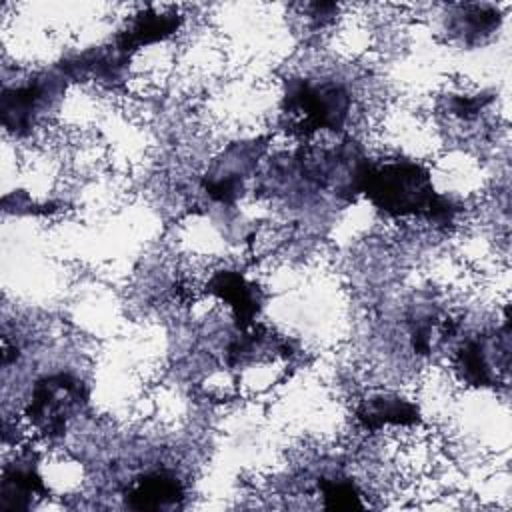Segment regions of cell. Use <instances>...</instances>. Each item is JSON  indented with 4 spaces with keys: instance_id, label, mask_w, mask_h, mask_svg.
Here are the masks:
<instances>
[{
    "instance_id": "obj_5",
    "label": "cell",
    "mask_w": 512,
    "mask_h": 512,
    "mask_svg": "<svg viewBox=\"0 0 512 512\" xmlns=\"http://www.w3.org/2000/svg\"><path fill=\"white\" fill-rule=\"evenodd\" d=\"M48 494L42 478L30 462H18L4 468L0 484V508L6 512L30 510L36 500Z\"/></svg>"
},
{
    "instance_id": "obj_12",
    "label": "cell",
    "mask_w": 512,
    "mask_h": 512,
    "mask_svg": "<svg viewBox=\"0 0 512 512\" xmlns=\"http://www.w3.org/2000/svg\"><path fill=\"white\" fill-rule=\"evenodd\" d=\"M488 100V96H454L450 108L460 118H472L488 104Z\"/></svg>"
},
{
    "instance_id": "obj_8",
    "label": "cell",
    "mask_w": 512,
    "mask_h": 512,
    "mask_svg": "<svg viewBox=\"0 0 512 512\" xmlns=\"http://www.w3.org/2000/svg\"><path fill=\"white\" fill-rule=\"evenodd\" d=\"M356 418L362 428L378 430L382 426H412L420 420L418 408L394 394H380L364 400L358 410Z\"/></svg>"
},
{
    "instance_id": "obj_9",
    "label": "cell",
    "mask_w": 512,
    "mask_h": 512,
    "mask_svg": "<svg viewBox=\"0 0 512 512\" xmlns=\"http://www.w3.org/2000/svg\"><path fill=\"white\" fill-rule=\"evenodd\" d=\"M46 96L44 82H28L24 86L6 88L2 92V124L16 134H24L32 128L34 116Z\"/></svg>"
},
{
    "instance_id": "obj_2",
    "label": "cell",
    "mask_w": 512,
    "mask_h": 512,
    "mask_svg": "<svg viewBox=\"0 0 512 512\" xmlns=\"http://www.w3.org/2000/svg\"><path fill=\"white\" fill-rule=\"evenodd\" d=\"M284 112L304 136L324 128L340 130L350 112V96L336 82L296 78L286 82Z\"/></svg>"
},
{
    "instance_id": "obj_3",
    "label": "cell",
    "mask_w": 512,
    "mask_h": 512,
    "mask_svg": "<svg viewBox=\"0 0 512 512\" xmlns=\"http://www.w3.org/2000/svg\"><path fill=\"white\" fill-rule=\"evenodd\" d=\"M86 402V390L70 374H52L38 380L32 388L26 416L46 438L62 436L68 420Z\"/></svg>"
},
{
    "instance_id": "obj_10",
    "label": "cell",
    "mask_w": 512,
    "mask_h": 512,
    "mask_svg": "<svg viewBox=\"0 0 512 512\" xmlns=\"http://www.w3.org/2000/svg\"><path fill=\"white\" fill-rule=\"evenodd\" d=\"M456 370L462 380L472 386H492L496 374L488 362V346L484 340H468L456 354Z\"/></svg>"
},
{
    "instance_id": "obj_4",
    "label": "cell",
    "mask_w": 512,
    "mask_h": 512,
    "mask_svg": "<svg viewBox=\"0 0 512 512\" xmlns=\"http://www.w3.org/2000/svg\"><path fill=\"white\" fill-rule=\"evenodd\" d=\"M184 500V486L168 470H156L140 476L126 492V504L134 510L178 508Z\"/></svg>"
},
{
    "instance_id": "obj_6",
    "label": "cell",
    "mask_w": 512,
    "mask_h": 512,
    "mask_svg": "<svg viewBox=\"0 0 512 512\" xmlns=\"http://www.w3.org/2000/svg\"><path fill=\"white\" fill-rule=\"evenodd\" d=\"M182 22V16L172 12H156L144 10L128 24L124 32H120L116 40V50L130 58V54L142 46L166 40L172 36Z\"/></svg>"
},
{
    "instance_id": "obj_7",
    "label": "cell",
    "mask_w": 512,
    "mask_h": 512,
    "mask_svg": "<svg viewBox=\"0 0 512 512\" xmlns=\"http://www.w3.org/2000/svg\"><path fill=\"white\" fill-rule=\"evenodd\" d=\"M208 290L224 300L240 328H248L254 322V316L258 314L260 308V296L254 284H250L244 276L238 272H216L210 282Z\"/></svg>"
},
{
    "instance_id": "obj_11",
    "label": "cell",
    "mask_w": 512,
    "mask_h": 512,
    "mask_svg": "<svg viewBox=\"0 0 512 512\" xmlns=\"http://www.w3.org/2000/svg\"><path fill=\"white\" fill-rule=\"evenodd\" d=\"M318 488L324 498V506L330 510H356L364 508L362 494L350 478H322Z\"/></svg>"
},
{
    "instance_id": "obj_1",
    "label": "cell",
    "mask_w": 512,
    "mask_h": 512,
    "mask_svg": "<svg viewBox=\"0 0 512 512\" xmlns=\"http://www.w3.org/2000/svg\"><path fill=\"white\" fill-rule=\"evenodd\" d=\"M360 192L388 216H418L448 224L456 208L434 190L430 172L412 160H392L384 166L366 162Z\"/></svg>"
}]
</instances>
